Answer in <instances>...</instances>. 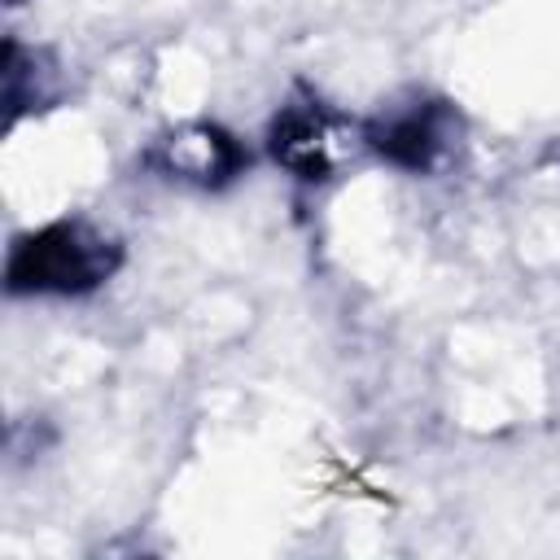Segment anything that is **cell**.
Instances as JSON below:
<instances>
[{"instance_id":"obj_1","label":"cell","mask_w":560,"mask_h":560,"mask_svg":"<svg viewBox=\"0 0 560 560\" xmlns=\"http://www.w3.org/2000/svg\"><path fill=\"white\" fill-rule=\"evenodd\" d=\"M127 267V241L79 210L52 214L9 236L4 293L13 302H88Z\"/></svg>"},{"instance_id":"obj_2","label":"cell","mask_w":560,"mask_h":560,"mask_svg":"<svg viewBox=\"0 0 560 560\" xmlns=\"http://www.w3.org/2000/svg\"><path fill=\"white\" fill-rule=\"evenodd\" d=\"M363 158L407 179H433L451 171L468 144V118L459 101L433 88H407L376 109L359 114Z\"/></svg>"},{"instance_id":"obj_3","label":"cell","mask_w":560,"mask_h":560,"mask_svg":"<svg viewBox=\"0 0 560 560\" xmlns=\"http://www.w3.org/2000/svg\"><path fill=\"white\" fill-rule=\"evenodd\" d=\"M258 149L289 184L319 192L332 179H341V171L354 158H363L359 114L341 109L311 83H293L267 114Z\"/></svg>"},{"instance_id":"obj_4","label":"cell","mask_w":560,"mask_h":560,"mask_svg":"<svg viewBox=\"0 0 560 560\" xmlns=\"http://www.w3.org/2000/svg\"><path fill=\"white\" fill-rule=\"evenodd\" d=\"M254 162H258L254 144L223 118H206V114L166 122L136 153V171L144 179L197 197L232 192L236 184L249 179Z\"/></svg>"},{"instance_id":"obj_5","label":"cell","mask_w":560,"mask_h":560,"mask_svg":"<svg viewBox=\"0 0 560 560\" xmlns=\"http://www.w3.org/2000/svg\"><path fill=\"white\" fill-rule=\"evenodd\" d=\"M66 96V70L44 44H26L22 35H4L0 48V105L4 131H18L26 118L57 109Z\"/></svg>"},{"instance_id":"obj_6","label":"cell","mask_w":560,"mask_h":560,"mask_svg":"<svg viewBox=\"0 0 560 560\" xmlns=\"http://www.w3.org/2000/svg\"><path fill=\"white\" fill-rule=\"evenodd\" d=\"M4 4H9V9H18V4H26V0H4Z\"/></svg>"}]
</instances>
